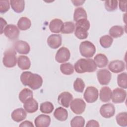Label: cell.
Returning a JSON list of instances; mask_svg holds the SVG:
<instances>
[{
	"label": "cell",
	"instance_id": "14",
	"mask_svg": "<svg viewBox=\"0 0 127 127\" xmlns=\"http://www.w3.org/2000/svg\"><path fill=\"white\" fill-rule=\"evenodd\" d=\"M126 65L125 63L121 60H114L110 62L108 68L113 73H119L125 69Z\"/></svg>",
	"mask_w": 127,
	"mask_h": 127
},
{
	"label": "cell",
	"instance_id": "19",
	"mask_svg": "<svg viewBox=\"0 0 127 127\" xmlns=\"http://www.w3.org/2000/svg\"><path fill=\"white\" fill-rule=\"evenodd\" d=\"M26 112L25 109L23 108H17L12 112L11 118L16 122H20L26 118L27 116Z\"/></svg>",
	"mask_w": 127,
	"mask_h": 127
},
{
	"label": "cell",
	"instance_id": "29",
	"mask_svg": "<svg viewBox=\"0 0 127 127\" xmlns=\"http://www.w3.org/2000/svg\"><path fill=\"white\" fill-rule=\"evenodd\" d=\"M33 92L31 90L25 88L22 89L19 94V99L22 102L24 103L27 99L31 97H33Z\"/></svg>",
	"mask_w": 127,
	"mask_h": 127
},
{
	"label": "cell",
	"instance_id": "5",
	"mask_svg": "<svg viewBox=\"0 0 127 127\" xmlns=\"http://www.w3.org/2000/svg\"><path fill=\"white\" fill-rule=\"evenodd\" d=\"M2 63L3 65L8 68L15 66L17 63L15 51L12 49H9L6 50L3 54Z\"/></svg>",
	"mask_w": 127,
	"mask_h": 127
},
{
	"label": "cell",
	"instance_id": "18",
	"mask_svg": "<svg viewBox=\"0 0 127 127\" xmlns=\"http://www.w3.org/2000/svg\"><path fill=\"white\" fill-rule=\"evenodd\" d=\"M34 123L36 127H48L51 123V118L49 116L41 114L36 118Z\"/></svg>",
	"mask_w": 127,
	"mask_h": 127
},
{
	"label": "cell",
	"instance_id": "22",
	"mask_svg": "<svg viewBox=\"0 0 127 127\" xmlns=\"http://www.w3.org/2000/svg\"><path fill=\"white\" fill-rule=\"evenodd\" d=\"M17 65L22 70L28 69L31 66V62L28 57L19 56L17 58Z\"/></svg>",
	"mask_w": 127,
	"mask_h": 127
},
{
	"label": "cell",
	"instance_id": "12",
	"mask_svg": "<svg viewBox=\"0 0 127 127\" xmlns=\"http://www.w3.org/2000/svg\"><path fill=\"white\" fill-rule=\"evenodd\" d=\"M100 113L101 115L105 118H111L115 115V108L113 104H105L101 107Z\"/></svg>",
	"mask_w": 127,
	"mask_h": 127
},
{
	"label": "cell",
	"instance_id": "20",
	"mask_svg": "<svg viewBox=\"0 0 127 127\" xmlns=\"http://www.w3.org/2000/svg\"><path fill=\"white\" fill-rule=\"evenodd\" d=\"M63 24L64 23L61 19H53L49 23V29L52 32L58 33L61 32Z\"/></svg>",
	"mask_w": 127,
	"mask_h": 127
},
{
	"label": "cell",
	"instance_id": "7",
	"mask_svg": "<svg viewBox=\"0 0 127 127\" xmlns=\"http://www.w3.org/2000/svg\"><path fill=\"white\" fill-rule=\"evenodd\" d=\"M99 96L98 89L94 86H88L84 93V98L89 103H94L97 101Z\"/></svg>",
	"mask_w": 127,
	"mask_h": 127
},
{
	"label": "cell",
	"instance_id": "8",
	"mask_svg": "<svg viewBox=\"0 0 127 127\" xmlns=\"http://www.w3.org/2000/svg\"><path fill=\"white\" fill-rule=\"evenodd\" d=\"M97 79L101 85H108L112 78L111 73L107 69H101L97 72Z\"/></svg>",
	"mask_w": 127,
	"mask_h": 127
},
{
	"label": "cell",
	"instance_id": "43",
	"mask_svg": "<svg viewBox=\"0 0 127 127\" xmlns=\"http://www.w3.org/2000/svg\"><path fill=\"white\" fill-rule=\"evenodd\" d=\"M71 2L73 3L75 6H79L82 5L83 3L85 2V1L83 0H72Z\"/></svg>",
	"mask_w": 127,
	"mask_h": 127
},
{
	"label": "cell",
	"instance_id": "32",
	"mask_svg": "<svg viewBox=\"0 0 127 127\" xmlns=\"http://www.w3.org/2000/svg\"><path fill=\"white\" fill-rule=\"evenodd\" d=\"M54 109L53 104L49 101H46L41 103L40 105V110L43 113L50 114L52 112Z\"/></svg>",
	"mask_w": 127,
	"mask_h": 127
},
{
	"label": "cell",
	"instance_id": "3",
	"mask_svg": "<svg viewBox=\"0 0 127 127\" xmlns=\"http://www.w3.org/2000/svg\"><path fill=\"white\" fill-rule=\"evenodd\" d=\"M90 22L87 19L79 20L75 23L74 35L79 39H85L88 35V30L90 28Z\"/></svg>",
	"mask_w": 127,
	"mask_h": 127
},
{
	"label": "cell",
	"instance_id": "21",
	"mask_svg": "<svg viewBox=\"0 0 127 127\" xmlns=\"http://www.w3.org/2000/svg\"><path fill=\"white\" fill-rule=\"evenodd\" d=\"M112 92L111 89L108 86H104L101 88L100 90V99L103 102H109L112 98Z\"/></svg>",
	"mask_w": 127,
	"mask_h": 127
},
{
	"label": "cell",
	"instance_id": "28",
	"mask_svg": "<svg viewBox=\"0 0 127 127\" xmlns=\"http://www.w3.org/2000/svg\"><path fill=\"white\" fill-rule=\"evenodd\" d=\"M87 16L85 10L81 7H79L75 9L73 14V20L77 22L82 19H87Z\"/></svg>",
	"mask_w": 127,
	"mask_h": 127
},
{
	"label": "cell",
	"instance_id": "39",
	"mask_svg": "<svg viewBox=\"0 0 127 127\" xmlns=\"http://www.w3.org/2000/svg\"><path fill=\"white\" fill-rule=\"evenodd\" d=\"M9 0H0V12L1 13H4L7 12L9 8Z\"/></svg>",
	"mask_w": 127,
	"mask_h": 127
},
{
	"label": "cell",
	"instance_id": "42",
	"mask_svg": "<svg viewBox=\"0 0 127 127\" xmlns=\"http://www.w3.org/2000/svg\"><path fill=\"white\" fill-rule=\"evenodd\" d=\"M19 127H33L34 125L32 122L29 121H25L19 125Z\"/></svg>",
	"mask_w": 127,
	"mask_h": 127
},
{
	"label": "cell",
	"instance_id": "31",
	"mask_svg": "<svg viewBox=\"0 0 127 127\" xmlns=\"http://www.w3.org/2000/svg\"><path fill=\"white\" fill-rule=\"evenodd\" d=\"M75 29V24L71 21L64 23L61 32L63 34H70L73 33Z\"/></svg>",
	"mask_w": 127,
	"mask_h": 127
},
{
	"label": "cell",
	"instance_id": "37",
	"mask_svg": "<svg viewBox=\"0 0 127 127\" xmlns=\"http://www.w3.org/2000/svg\"><path fill=\"white\" fill-rule=\"evenodd\" d=\"M85 86L83 80L80 78H77L73 83V88L77 92H83Z\"/></svg>",
	"mask_w": 127,
	"mask_h": 127
},
{
	"label": "cell",
	"instance_id": "30",
	"mask_svg": "<svg viewBox=\"0 0 127 127\" xmlns=\"http://www.w3.org/2000/svg\"><path fill=\"white\" fill-rule=\"evenodd\" d=\"M60 70L65 75H70L74 72V67L69 63H64L60 65Z\"/></svg>",
	"mask_w": 127,
	"mask_h": 127
},
{
	"label": "cell",
	"instance_id": "2",
	"mask_svg": "<svg viewBox=\"0 0 127 127\" xmlns=\"http://www.w3.org/2000/svg\"><path fill=\"white\" fill-rule=\"evenodd\" d=\"M74 68L78 73L93 72L97 69V66L91 59H80L74 64Z\"/></svg>",
	"mask_w": 127,
	"mask_h": 127
},
{
	"label": "cell",
	"instance_id": "25",
	"mask_svg": "<svg viewBox=\"0 0 127 127\" xmlns=\"http://www.w3.org/2000/svg\"><path fill=\"white\" fill-rule=\"evenodd\" d=\"M10 4L12 9L16 13L22 12L25 7V1L22 0H11Z\"/></svg>",
	"mask_w": 127,
	"mask_h": 127
},
{
	"label": "cell",
	"instance_id": "1",
	"mask_svg": "<svg viewBox=\"0 0 127 127\" xmlns=\"http://www.w3.org/2000/svg\"><path fill=\"white\" fill-rule=\"evenodd\" d=\"M20 80L24 86H28L32 90L40 88L43 84L42 77L30 71H24L20 75Z\"/></svg>",
	"mask_w": 127,
	"mask_h": 127
},
{
	"label": "cell",
	"instance_id": "23",
	"mask_svg": "<svg viewBox=\"0 0 127 127\" xmlns=\"http://www.w3.org/2000/svg\"><path fill=\"white\" fill-rule=\"evenodd\" d=\"M54 116L58 121H64L67 119L68 112L65 109L60 107L55 110Z\"/></svg>",
	"mask_w": 127,
	"mask_h": 127
},
{
	"label": "cell",
	"instance_id": "15",
	"mask_svg": "<svg viewBox=\"0 0 127 127\" xmlns=\"http://www.w3.org/2000/svg\"><path fill=\"white\" fill-rule=\"evenodd\" d=\"M72 99L73 96L70 93L68 92H63L59 95L58 101L60 105L64 107L68 108Z\"/></svg>",
	"mask_w": 127,
	"mask_h": 127
},
{
	"label": "cell",
	"instance_id": "27",
	"mask_svg": "<svg viewBox=\"0 0 127 127\" xmlns=\"http://www.w3.org/2000/svg\"><path fill=\"white\" fill-rule=\"evenodd\" d=\"M17 25V27L20 30H26L31 27V22L28 18L22 17L18 20Z\"/></svg>",
	"mask_w": 127,
	"mask_h": 127
},
{
	"label": "cell",
	"instance_id": "38",
	"mask_svg": "<svg viewBox=\"0 0 127 127\" xmlns=\"http://www.w3.org/2000/svg\"><path fill=\"white\" fill-rule=\"evenodd\" d=\"M118 1L117 0H106L105 1V9L108 11H112L117 9Z\"/></svg>",
	"mask_w": 127,
	"mask_h": 127
},
{
	"label": "cell",
	"instance_id": "34",
	"mask_svg": "<svg viewBox=\"0 0 127 127\" xmlns=\"http://www.w3.org/2000/svg\"><path fill=\"white\" fill-rule=\"evenodd\" d=\"M117 83L119 87L126 89L127 88V73L123 72L117 76Z\"/></svg>",
	"mask_w": 127,
	"mask_h": 127
},
{
	"label": "cell",
	"instance_id": "6",
	"mask_svg": "<svg viewBox=\"0 0 127 127\" xmlns=\"http://www.w3.org/2000/svg\"><path fill=\"white\" fill-rule=\"evenodd\" d=\"M70 107L74 114L80 115L84 112L86 103L82 99L76 98L71 101L70 103Z\"/></svg>",
	"mask_w": 127,
	"mask_h": 127
},
{
	"label": "cell",
	"instance_id": "24",
	"mask_svg": "<svg viewBox=\"0 0 127 127\" xmlns=\"http://www.w3.org/2000/svg\"><path fill=\"white\" fill-rule=\"evenodd\" d=\"M94 61L97 66L100 68L105 67L108 64V59L103 54H98L94 58Z\"/></svg>",
	"mask_w": 127,
	"mask_h": 127
},
{
	"label": "cell",
	"instance_id": "40",
	"mask_svg": "<svg viewBox=\"0 0 127 127\" xmlns=\"http://www.w3.org/2000/svg\"><path fill=\"white\" fill-rule=\"evenodd\" d=\"M100 126L99 123L95 120H90L88 121L86 125V127H99Z\"/></svg>",
	"mask_w": 127,
	"mask_h": 127
},
{
	"label": "cell",
	"instance_id": "9",
	"mask_svg": "<svg viewBox=\"0 0 127 127\" xmlns=\"http://www.w3.org/2000/svg\"><path fill=\"white\" fill-rule=\"evenodd\" d=\"M70 57L69 50L66 47H63L60 48L55 56L56 61L59 63H64L69 60Z\"/></svg>",
	"mask_w": 127,
	"mask_h": 127
},
{
	"label": "cell",
	"instance_id": "33",
	"mask_svg": "<svg viewBox=\"0 0 127 127\" xmlns=\"http://www.w3.org/2000/svg\"><path fill=\"white\" fill-rule=\"evenodd\" d=\"M113 42V39L112 37L108 35H104L100 38V44L104 48H109L112 45Z\"/></svg>",
	"mask_w": 127,
	"mask_h": 127
},
{
	"label": "cell",
	"instance_id": "13",
	"mask_svg": "<svg viewBox=\"0 0 127 127\" xmlns=\"http://www.w3.org/2000/svg\"><path fill=\"white\" fill-rule=\"evenodd\" d=\"M14 50L20 54L27 55L30 51L29 45L25 41L18 40L15 42L13 45Z\"/></svg>",
	"mask_w": 127,
	"mask_h": 127
},
{
	"label": "cell",
	"instance_id": "35",
	"mask_svg": "<svg viewBox=\"0 0 127 127\" xmlns=\"http://www.w3.org/2000/svg\"><path fill=\"white\" fill-rule=\"evenodd\" d=\"M117 124L121 127L127 126V113L122 112L118 114L116 117Z\"/></svg>",
	"mask_w": 127,
	"mask_h": 127
},
{
	"label": "cell",
	"instance_id": "17",
	"mask_svg": "<svg viewBox=\"0 0 127 127\" xmlns=\"http://www.w3.org/2000/svg\"><path fill=\"white\" fill-rule=\"evenodd\" d=\"M25 110L28 113H33L38 109V103L33 97L27 99L23 104Z\"/></svg>",
	"mask_w": 127,
	"mask_h": 127
},
{
	"label": "cell",
	"instance_id": "4",
	"mask_svg": "<svg viewBox=\"0 0 127 127\" xmlns=\"http://www.w3.org/2000/svg\"><path fill=\"white\" fill-rule=\"evenodd\" d=\"M79 51L82 56L87 58H91L96 52V48L92 42L84 41L81 42L80 44Z\"/></svg>",
	"mask_w": 127,
	"mask_h": 127
},
{
	"label": "cell",
	"instance_id": "26",
	"mask_svg": "<svg viewBox=\"0 0 127 127\" xmlns=\"http://www.w3.org/2000/svg\"><path fill=\"white\" fill-rule=\"evenodd\" d=\"M109 33L111 37L117 38L124 34V28L121 26L115 25L110 29Z\"/></svg>",
	"mask_w": 127,
	"mask_h": 127
},
{
	"label": "cell",
	"instance_id": "41",
	"mask_svg": "<svg viewBox=\"0 0 127 127\" xmlns=\"http://www.w3.org/2000/svg\"><path fill=\"white\" fill-rule=\"evenodd\" d=\"M127 1H120L119 2V6L121 10L123 12H126L127 10Z\"/></svg>",
	"mask_w": 127,
	"mask_h": 127
},
{
	"label": "cell",
	"instance_id": "36",
	"mask_svg": "<svg viewBox=\"0 0 127 127\" xmlns=\"http://www.w3.org/2000/svg\"><path fill=\"white\" fill-rule=\"evenodd\" d=\"M85 120L82 116H75L70 121L72 127H83L84 126Z\"/></svg>",
	"mask_w": 127,
	"mask_h": 127
},
{
	"label": "cell",
	"instance_id": "10",
	"mask_svg": "<svg viewBox=\"0 0 127 127\" xmlns=\"http://www.w3.org/2000/svg\"><path fill=\"white\" fill-rule=\"evenodd\" d=\"M126 96L127 92L125 90L117 88L113 90L111 99L113 103H121L125 101Z\"/></svg>",
	"mask_w": 127,
	"mask_h": 127
},
{
	"label": "cell",
	"instance_id": "16",
	"mask_svg": "<svg viewBox=\"0 0 127 127\" xmlns=\"http://www.w3.org/2000/svg\"><path fill=\"white\" fill-rule=\"evenodd\" d=\"M62 36L59 34H52L47 39L48 46L52 49H57L62 45Z\"/></svg>",
	"mask_w": 127,
	"mask_h": 127
},
{
	"label": "cell",
	"instance_id": "11",
	"mask_svg": "<svg viewBox=\"0 0 127 127\" xmlns=\"http://www.w3.org/2000/svg\"><path fill=\"white\" fill-rule=\"evenodd\" d=\"M3 32L5 36L11 40L16 39L19 35L18 28L13 24H8L4 28Z\"/></svg>",
	"mask_w": 127,
	"mask_h": 127
}]
</instances>
